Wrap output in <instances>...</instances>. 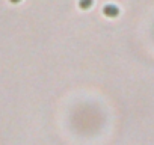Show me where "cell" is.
I'll use <instances>...</instances> for the list:
<instances>
[{"mask_svg": "<svg viewBox=\"0 0 154 145\" xmlns=\"http://www.w3.org/2000/svg\"><path fill=\"white\" fill-rule=\"evenodd\" d=\"M103 12H104L106 17H109V18H115V17L119 15V8H118L116 5L109 3V5H106V6L103 8Z\"/></svg>", "mask_w": 154, "mask_h": 145, "instance_id": "obj_1", "label": "cell"}, {"mask_svg": "<svg viewBox=\"0 0 154 145\" xmlns=\"http://www.w3.org/2000/svg\"><path fill=\"white\" fill-rule=\"evenodd\" d=\"M92 3H94V0H79V8L86 11L92 6Z\"/></svg>", "mask_w": 154, "mask_h": 145, "instance_id": "obj_2", "label": "cell"}, {"mask_svg": "<svg viewBox=\"0 0 154 145\" xmlns=\"http://www.w3.org/2000/svg\"><path fill=\"white\" fill-rule=\"evenodd\" d=\"M11 2H12V3H20L21 0H11Z\"/></svg>", "mask_w": 154, "mask_h": 145, "instance_id": "obj_3", "label": "cell"}]
</instances>
